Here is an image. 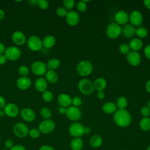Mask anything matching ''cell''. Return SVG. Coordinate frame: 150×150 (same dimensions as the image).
Listing matches in <instances>:
<instances>
[{"label": "cell", "mask_w": 150, "mask_h": 150, "mask_svg": "<svg viewBox=\"0 0 150 150\" xmlns=\"http://www.w3.org/2000/svg\"><path fill=\"white\" fill-rule=\"evenodd\" d=\"M60 65V61L59 59L57 58H52L49 59L47 63L46 66L47 69H48L49 70H55L57 69L59 67Z\"/></svg>", "instance_id": "83f0119b"}, {"label": "cell", "mask_w": 150, "mask_h": 150, "mask_svg": "<svg viewBox=\"0 0 150 150\" xmlns=\"http://www.w3.org/2000/svg\"><path fill=\"white\" fill-rule=\"evenodd\" d=\"M120 52L122 54H127L130 52V49L128 44L122 43L119 46Z\"/></svg>", "instance_id": "74e56055"}, {"label": "cell", "mask_w": 150, "mask_h": 150, "mask_svg": "<svg viewBox=\"0 0 150 150\" xmlns=\"http://www.w3.org/2000/svg\"><path fill=\"white\" fill-rule=\"evenodd\" d=\"M10 150H26V148L22 145H15Z\"/></svg>", "instance_id": "c3c4849f"}, {"label": "cell", "mask_w": 150, "mask_h": 150, "mask_svg": "<svg viewBox=\"0 0 150 150\" xmlns=\"http://www.w3.org/2000/svg\"><path fill=\"white\" fill-rule=\"evenodd\" d=\"M129 47L131 51L138 52L141 50L143 46V42L141 39L138 38H132L129 42Z\"/></svg>", "instance_id": "cb8c5ba5"}, {"label": "cell", "mask_w": 150, "mask_h": 150, "mask_svg": "<svg viewBox=\"0 0 150 150\" xmlns=\"http://www.w3.org/2000/svg\"><path fill=\"white\" fill-rule=\"evenodd\" d=\"M47 69L46 64L42 61H35L32 63L31 65V70L32 73L37 76L41 77L45 75L47 71Z\"/></svg>", "instance_id": "52a82bcc"}, {"label": "cell", "mask_w": 150, "mask_h": 150, "mask_svg": "<svg viewBox=\"0 0 150 150\" xmlns=\"http://www.w3.org/2000/svg\"><path fill=\"white\" fill-rule=\"evenodd\" d=\"M26 43L28 48L33 52L39 51L43 47L42 40L36 35H32L29 36Z\"/></svg>", "instance_id": "5b68a950"}, {"label": "cell", "mask_w": 150, "mask_h": 150, "mask_svg": "<svg viewBox=\"0 0 150 150\" xmlns=\"http://www.w3.org/2000/svg\"><path fill=\"white\" fill-rule=\"evenodd\" d=\"M0 142H1V138H0Z\"/></svg>", "instance_id": "03108f58"}, {"label": "cell", "mask_w": 150, "mask_h": 150, "mask_svg": "<svg viewBox=\"0 0 150 150\" xmlns=\"http://www.w3.org/2000/svg\"><path fill=\"white\" fill-rule=\"evenodd\" d=\"M77 86L80 93L86 96L91 94L94 91L93 83L88 79L84 78L80 80Z\"/></svg>", "instance_id": "3957f363"}, {"label": "cell", "mask_w": 150, "mask_h": 150, "mask_svg": "<svg viewBox=\"0 0 150 150\" xmlns=\"http://www.w3.org/2000/svg\"><path fill=\"white\" fill-rule=\"evenodd\" d=\"M114 122L120 127L129 126L132 121V116L126 109H118L113 114Z\"/></svg>", "instance_id": "6da1fadb"}, {"label": "cell", "mask_w": 150, "mask_h": 150, "mask_svg": "<svg viewBox=\"0 0 150 150\" xmlns=\"http://www.w3.org/2000/svg\"><path fill=\"white\" fill-rule=\"evenodd\" d=\"M39 150H54V148L50 146V145H42L40 147V148L39 149Z\"/></svg>", "instance_id": "f907efd6"}, {"label": "cell", "mask_w": 150, "mask_h": 150, "mask_svg": "<svg viewBox=\"0 0 150 150\" xmlns=\"http://www.w3.org/2000/svg\"><path fill=\"white\" fill-rule=\"evenodd\" d=\"M144 4L145 6L149 10H150V0L144 1Z\"/></svg>", "instance_id": "9f6ffc18"}, {"label": "cell", "mask_w": 150, "mask_h": 150, "mask_svg": "<svg viewBox=\"0 0 150 150\" xmlns=\"http://www.w3.org/2000/svg\"><path fill=\"white\" fill-rule=\"evenodd\" d=\"M103 111L107 114H114L117 110V107L115 103L112 101H108L102 106Z\"/></svg>", "instance_id": "603a6c76"}, {"label": "cell", "mask_w": 150, "mask_h": 150, "mask_svg": "<svg viewBox=\"0 0 150 150\" xmlns=\"http://www.w3.org/2000/svg\"><path fill=\"white\" fill-rule=\"evenodd\" d=\"M16 84L19 90H26L31 86L32 81L28 77H21L16 80Z\"/></svg>", "instance_id": "d6986e66"}, {"label": "cell", "mask_w": 150, "mask_h": 150, "mask_svg": "<svg viewBox=\"0 0 150 150\" xmlns=\"http://www.w3.org/2000/svg\"><path fill=\"white\" fill-rule=\"evenodd\" d=\"M127 60L132 66H137L141 61V57L138 52L130 51L127 54Z\"/></svg>", "instance_id": "e0dca14e"}, {"label": "cell", "mask_w": 150, "mask_h": 150, "mask_svg": "<svg viewBox=\"0 0 150 150\" xmlns=\"http://www.w3.org/2000/svg\"><path fill=\"white\" fill-rule=\"evenodd\" d=\"M7 61V59L4 55V54H0V65H3L6 63Z\"/></svg>", "instance_id": "681fc988"}, {"label": "cell", "mask_w": 150, "mask_h": 150, "mask_svg": "<svg viewBox=\"0 0 150 150\" xmlns=\"http://www.w3.org/2000/svg\"><path fill=\"white\" fill-rule=\"evenodd\" d=\"M144 55L146 58L150 60V44L147 45L144 49Z\"/></svg>", "instance_id": "f6af8a7d"}, {"label": "cell", "mask_w": 150, "mask_h": 150, "mask_svg": "<svg viewBox=\"0 0 150 150\" xmlns=\"http://www.w3.org/2000/svg\"><path fill=\"white\" fill-rule=\"evenodd\" d=\"M144 21L142 14L138 11H133L129 15V21L130 24L134 26H140Z\"/></svg>", "instance_id": "7c38bea8"}, {"label": "cell", "mask_w": 150, "mask_h": 150, "mask_svg": "<svg viewBox=\"0 0 150 150\" xmlns=\"http://www.w3.org/2000/svg\"><path fill=\"white\" fill-rule=\"evenodd\" d=\"M81 104H82V100L80 97L75 96L73 98H72L71 104H73V106L79 107L81 105Z\"/></svg>", "instance_id": "7bdbcfd3"}, {"label": "cell", "mask_w": 150, "mask_h": 150, "mask_svg": "<svg viewBox=\"0 0 150 150\" xmlns=\"http://www.w3.org/2000/svg\"><path fill=\"white\" fill-rule=\"evenodd\" d=\"M148 30L144 26H138L135 30V35L138 37L139 39H143L146 37L148 35Z\"/></svg>", "instance_id": "d6a6232c"}, {"label": "cell", "mask_w": 150, "mask_h": 150, "mask_svg": "<svg viewBox=\"0 0 150 150\" xmlns=\"http://www.w3.org/2000/svg\"><path fill=\"white\" fill-rule=\"evenodd\" d=\"M116 106L118 109H125L128 105V100L125 97H119L116 101Z\"/></svg>", "instance_id": "1f68e13d"}, {"label": "cell", "mask_w": 150, "mask_h": 150, "mask_svg": "<svg viewBox=\"0 0 150 150\" xmlns=\"http://www.w3.org/2000/svg\"><path fill=\"white\" fill-rule=\"evenodd\" d=\"M145 90L148 93H150V79L148 80L145 84Z\"/></svg>", "instance_id": "11a10c76"}, {"label": "cell", "mask_w": 150, "mask_h": 150, "mask_svg": "<svg viewBox=\"0 0 150 150\" xmlns=\"http://www.w3.org/2000/svg\"><path fill=\"white\" fill-rule=\"evenodd\" d=\"M83 146V141L80 138H74L70 142V147L73 150H80Z\"/></svg>", "instance_id": "f1b7e54d"}, {"label": "cell", "mask_w": 150, "mask_h": 150, "mask_svg": "<svg viewBox=\"0 0 150 150\" xmlns=\"http://www.w3.org/2000/svg\"><path fill=\"white\" fill-rule=\"evenodd\" d=\"M45 79L50 84H55L59 80V76L54 70H47L45 74Z\"/></svg>", "instance_id": "484cf974"}, {"label": "cell", "mask_w": 150, "mask_h": 150, "mask_svg": "<svg viewBox=\"0 0 150 150\" xmlns=\"http://www.w3.org/2000/svg\"><path fill=\"white\" fill-rule=\"evenodd\" d=\"M19 113L21 118L26 122H32L36 118L35 111L30 108H23L21 110Z\"/></svg>", "instance_id": "9a60e30c"}, {"label": "cell", "mask_w": 150, "mask_h": 150, "mask_svg": "<svg viewBox=\"0 0 150 150\" xmlns=\"http://www.w3.org/2000/svg\"><path fill=\"white\" fill-rule=\"evenodd\" d=\"M34 86L37 91L43 93L47 90L48 83L45 78L40 77L36 79L34 83Z\"/></svg>", "instance_id": "44dd1931"}, {"label": "cell", "mask_w": 150, "mask_h": 150, "mask_svg": "<svg viewBox=\"0 0 150 150\" xmlns=\"http://www.w3.org/2000/svg\"><path fill=\"white\" fill-rule=\"evenodd\" d=\"M5 49H6V47L4 45V43H2V42H0V54H4Z\"/></svg>", "instance_id": "db71d44e"}, {"label": "cell", "mask_w": 150, "mask_h": 150, "mask_svg": "<svg viewBox=\"0 0 150 150\" xmlns=\"http://www.w3.org/2000/svg\"><path fill=\"white\" fill-rule=\"evenodd\" d=\"M94 90L97 91H103L107 86V81L103 77H98L93 82Z\"/></svg>", "instance_id": "d4e9b609"}, {"label": "cell", "mask_w": 150, "mask_h": 150, "mask_svg": "<svg viewBox=\"0 0 150 150\" xmlns=\"http://www.w3.org/2000/svg\"><path fill=\"white\" fill-rule=\"evenodd\" d=\"M11 39L12 42L16 45L22 46L25 43L26 38L25 35L20 30H16L12 34Z\"/></svg>", "instance_id": "ac0fdd59"}, {"label": "cell", "mask_w": 150, "mask_h": 150, "mask_svg": "<svg viewBox=\"0 0 150 150\" xmlns=\"http://www.w3.org/2000/svg\"><path fill=\"white\" fill-rule=\"evenodd\" d=\"M103 143L102 138L98 135H94L90 138V145L94 148L100 147Z\"/></svg>", "instance_id": "f546056e"}, {"label": "cell", "mask_w": 150, "mask_h": 150, "mask_svg": "<svg viewBox=\"0 0 150 150\" xmlns=\"http://www.w3.org/2000/svg\"><path fill=\"white\" fill-rule=\"evenodd\" d=\"M29 129L28 127L23 122L15 124L13 128V134L18 138H25L29 134Z\"/></svg>", "instance_id": "30bf717a"}, {"label": "cell", "mask_w": 150, "mask_h": 150, "mask_svg": "<svg viewBox=\"0 0 150 150\" xmlns=\"http://www.w3.org/2000/svg\"><path fill=\"white\" fill-rule=\"evenodd\" d=\"M146 150H150V145L146 147Z\"/></svg>", "instance_id": "be15d7a7"}, {"label": "cell", "mask_w": 150, "mask_h": 150, "mask_svg": "<svg viewBox=\"0 0 150 150\" xmlns=\"http://www.w3.org/2000/svg\"><path fill=\"white\" fill-rule=\"evenodd\" d=\"M91 129L89 127H84V134H88L91 132Z\"/></svg>", "instance_id": "6f0895ef"}, {"label": "cell", "mask_w": 150, "mask_h": 150, "mask_svg": "<svg viewBox=\"0 0 150 150\" xmlns=\"http://www.w3.org/2000/svg\"><path fill=\"white\" fill-rule=\"evenodd\" d=\"M54 98L53 94L52 93V91L46 90L44 92L42 93V98L43 100L47 102V103H50L51 102Z\"/></svg>", "instance_id": "e575fe53"}, {"label": "cell", "mask_w": 150, "mask_h": 150, "mask_svg": "<svg viewBox=\"0 0 150 150\" xmlns=\"http://www.w3.org/2000/svg\"><path fill=\"white\" fill-rule=\"evenodd\" d=\"M63 7L67 11H71L75 5V1L74 0H64L63 1Z\"/></svg>", "instance_id": "d590c367"}, {"label": "cell", "mask_w": 150, "mask_h": 150, "mask_svg": "<svg viewBox=\"0 0 150 150\" xmlns=\"http://www.w3.org/2000/svg\"><path fill=\"white\" fill-rule=\"evenodd\" d=\"M66 21L69 25L71 26H76L80 21V15L79 13L75 11H69L67 12L66 16Z\"/></svg>", "instance_id": "5bb4252c"}, {"label": "cell", "mask_w": 150, "mask_h": 150, "mask_svg": "<svg viewBox=\"0 0 150 150\" xmlns=\"http://www.w3.org/2000/svg\"><path fill=\"white\" fill-rule=\"evenodd\" d=\"M115 22L121 25H125L129 21V14L124 11L121 10L117 12L114 15Z\"/></svg>", "instance_id": "2e32d148"}, {"label": "cell", "mask_w": 150, "mask_h": 150, "mask_svg": "<svg viewBox=\"0 0 150 150\" xmlns=\"http://www.w3.org/2000/svg\"><path fill=\"white\" fill-rule=\"evenodd\" d=\"M55 128V123L51 119L44 120L41 121L39 125L38 129L43 134L51 133Z\"/></svg>", "instance_id": "9c48e42d"}, {"label": "cell", "mask_w": 150, "mask_h": 150, "mask_svg": "<svg viewBox=\"0 0 150 150\" xmlns=\"http://www.w3.org/2000/svg\"><path fill=\"white\" fill-rule=\"evenodd\" d=\"M66 115L70 120L77 121L80 119L81 117V112L79 107L70 105L67 108Z\"/></svg>", "instance_id": "8fae6325"}, {"label": "cell", "mask_w": 150, "mask_h": 150, "mask_svg": "<svg viewBox=\"0 0 150 150\" xmlns=\"http://www.w3.org/2000/svg\"><path fill=\"white\" fill-rule=\"evenodd\" d=\"M140 113L143 117H149L150 115V109L146 106H144L141 109Z\"/></svg>", "instance_id": "ee69618b"}, {"label": "cell", "mask_w": 150, "mask_h": 150, "mask_svg": "<svg viewBox=\"0 0 150 150\" xmlns=\"http://www.w3.org/2000/svg\"><path fill=\"white\" fill-rule=\"evenodd\" d=\"M59 112L60 114H66V111H67V108L66 107H60L59 108Z\"/></svg>", "instance_id": "f5cc1de1"}, {"label": "cell", "mask_w": 150, "mask_h": 150, "mask_svg": "<svg viewBox=\"0 0 150 150\" xmlns=\"http://www.w3.org/2000/svg\"><path fill=\"white\" fill-rule=\"evenodd\" d=\"M87 4L83 2L82 1H79L77 4V11L80 12H84L87 10Z\"/></svg>", "instance_id": "b9f144b4"}, {"label": "cell", "mask_w": 150, "mask_h": 150, "mask_svg": "<svg viewBox=\"0 0 150 150\" xmlns=\"http://www.w3.org/2000/svg\"><path fill=\"white\" fill-rule=\"evenodd\" d=\"M72 98L66 93H62L57 97V102L60 107L68 108L71 104Z\"/></svg>", "instance_id": "7402d4cb"}, {"label": "cell", "mask_w": 150, "mask_h": 150, "mask_svg": "<svg viewBox=\"0 0 150 150\" xmlns=\"http://www.w3.org/2000/svg\"><path fill=\"white\" fill-rule=\"evenodd\" d=\"M40 114L42 118L44 120H48L50 119L52 113L51 110L49 108L43 107L40 110Z\"/></svg>", "instance_id": "836d02e7"}, {"label": "cell", "mask_w": 150, "mask_h": 150, "mask_svg": "<svg viewBox=\"0 0 150 150\" xmlns=\"http://www.w3.org/2000/svg\"><path fill=\"white\" fill-rule=\"evenodd\" d=\"M5 146L6 147V149H7L8 150H10L14 146L13 142L11 139H7L5 141Z\"/></svg>", "instance_id": "bcb514c9"}, {"label": "cell", "mask_w": 150, "mask_h": 150, "mask_svg": "<svg viewBox=\"0 0 150 150\" xmlns=\"http://www.w3.org/2000/svg\"><path fill=\"white\" fill-rule=\"evenodd\" d=\"M38 0H31L29 1V2L30 3V4L32 5H33V6H38Z\"/></svg>", "instance_id": "91938a15"}, {"label": "cell", "mask_w": 150, "mask_h": 150, "mask_svg": "<svg viewBox=\"0 0 150 150\" xmlns=\"http://www.w3.org/2000/svg\"><path fill=\"white\" fill-rule=\"evenodd\" d=\"M4 16H5L4 11L2 9H0V21L4 19Z\"/></svg>", "instance_id": "680465c9"}, {"label": "cell", "mask_w": 150, "mask_h": 150, "mask_svg": "<svg viewBox=\"0 0 150 150\" xmlns=\"http://www.w3.org/2000/svg\"><path fill=\"white\" fill-rule=\"evenodd\" d=\"M5 115V114L4 110L3 109L0 110V117H3Z\"/></svg>", "instance_id": "94428289"}, {"label": "cell", "mask_w": 150, "mask_h": 150, "mask_svg": "<svg viewBox=\"0 0 150 150\" xmlns=\"http://www.w3.org/2000/svg\"><path fill=\"white\" fill-rule=\"evenodd\" d=\"M18 73L20 74L21 77H28L29 73V70L28 67L26 66L22 65L21 66L18 70Z\"/></svg>", "instance_id": "8d00e7d4"}, {"label": "cell", "mask_w": 150, "mask_h": 150, "mask_svg": "<svg viewBox=\"0 0 150 150\" xmlns=\"http://www.w3.org/2000/svg\"><path fill=\"white\" fill-rule=\"evenodd\" d=\"M139 127L143 131H147L150 130V118L143 117L139 122Z\"/></svg>", "instance_id": "4dcf8cb0"}, {"label": "cell", "mask_w": 150, "mask_h": 150, "mask_svg": "<svg viewBox=\"0 0 150 150\" xmlns=\"http://www.w3.org/2000/svg\"><path fill=\"white\" fill-rule=\"evenodd\" d=\"M29 135L30 138L33 139H37L40 137V132L38 129V128H32L29 129Z\"/></svg>", "instance_id": "f35d334b"}, {"label": "cell", "mask_w": 150, "mask_h": 150, "mask_svg": "<svg viewBox=\"0 0 150 150\" xmlns=\"http://www.w3.org/2000/svg\"><path fill=\"white\" fill-rule=\"evenodd\" d=\"M106 35L111 39L118 38L121 34V26L116 22L109 23L106 28Z\"/></svg>", "instance_id": "277c9868"}, {"label": "cell", "mask_w": 150, "mask_h": 150, "mask_svg": "<svg viewBox=\"0 0 150 150\" xmlns=\"http://www.w3.org/2000/svg\"><path fill=\"white\" fill-rule=\"evenodd\" d=\"M2 150H8V149H2Z\"/></svg>", "instance_id": "e7e4bbea"}, {"label": "cell", "mask_w": 150, "mask_h": 150, "mask_svg": "<svg viewBox=\"0 0 150 150\" xmlns=\"http://www.w3.org/2000/svg\"><path fill=\"white\" fill-rule=\"evenodd\" d=\"M135 30L136 28L135 26L130 23H127L121 28V34H122L125 38L130 39L133 38L135 35Z\"/></svg>", "instance_id": "ffe728a7"}, {"label": "cell", "mask_w": 150, "mask_h": 150, "mask_svg": "<svg viewBox=\"0 0 150 150\" xmlns=\"http://www.w3.org/2000/svg\"><path fill=\"white\" fill-rule=\"evenodd\" d=\"M146 106L150 109V100H148L146 103Z\"/></svg>", "instance_id": "6125c7cd"}, {"label": "cell", "mask_w": 150, "mask_h": 150, "mask_svg": "<svg viewBox=\"0 0 150 150\" xmlns=\"http://www.w3.org/2000/svg\"><path fill=\"white\" fill-rule=\"evenodd\" d=\"M97 97L99 100H103L105 97V93L103 91H98L97 94Z\"/></svg>", "instance_id": "816d5d0a"}, {"label": "cell", "mask_w": 150, "mask_h": 150, "mask_svg": "<svg viewBox=\"0 0 150 150\" xmlns=\"http://www.w3.org/2000/svg\"><path fill=\"white\" fill-rule=\"evenodd\" d=\"M3 110L5 115L11 118H15L17 117L20 112L18 105L12 103L6 104Z\"/></svg>", "instance_id": "4fadbf2b"}, {"label": "cell", "mask_w": 150, "mask_h": 150, "mask_svg": "<svg viewBox=\"0 0 150 150\" xmlns=\"http://www.w3.org/2000/svg\"><path fill=\"white\" fill-rule=\"evenodd\" d=\"M56 44V39L53 35H47L42 40L43 47L45 49L52 48Z\"/></svg>", "instance_id": "4316f807"}, {"label": "cell", "mask_w": 150, "mask_h": 150, "mask_svg": "<svg viewBox=\"0 0 150 150\" xmlns=\"http://www.w3.org/2000/svg\"><path fill=\"white\" fill-rule=\"evenodd\" d=\"M6 104V101L5 98L3 96H0V110L4 109Z\"/></svg>", "instance_id": "7dc6e473"}, {"label": "cell", "mask_w": 150, "mask_h": 150, "mask_svg": "<svg viewBox=\"0 0 150 150\" xmlns=\"http://www.w3.org/2000/svg\"><path fill=\"white\" fill-rule=\"evenodd\" d=\"M67 12L68 11L63 6H60L57 8L56 13V15L60 17H66Z\"/></svg>", "instance_id": "60d3db41"}, {"label": "cell", "mask_w": 150, "mask_h": 150, "mask_svg": "<svg viewBox=\"0 0 150 150\" xmlns=\"http://www.w3.org/2000/svg\"><path fill=\"white\" fill-rule=\"evenodd\" d=\"M93 70V64L90 62L86 60L80 61L76 66L77 73L82 77L89 76Z\"/></svg>", "instance_id": "7a4b0ae2"}, {"label": "cell", "mask_w": 150, "mask_h": 150, "mask_svg": "<svg viewBox=\"0 0 150 150\" xmlns=\"http://www.w3.org/2000/svg\"><path fill=\"white\" fill-rule=\"evenodd\" d=\"M69 132L72 137L80 138L84 134V127L80 122H73L69 126Z\"/></svg>", "instance_id": "ba28073f"}, {"label": "cell", "mask_w": 150, "mask_h": 150, "mask_svg": "<svg viewBox=\"0 0 150 150\" xmlns=\"http://www.w3.org/2000/svg\"><path fill=\"white\" fill-rule=\"evenodd\" d=\"M38 6L42 10H46L49 8V2L46 0H38Z\"/></svg>", "instance_id": "ab89813d"}, {"label": "cell", "mask_w": 150, "mask_h": 150, "mask_svg": "<svg viewBox=\"0 0 150 150\" xmlns=\"http://www.w3.org/2000/svg\"><path fill=\"white\" fill-rule=\"evenodd\" d=\"M4 55L7 60L10 61H16L21 56V50L15 46H11L6 48Z\"/></svg>", "instance_id": "8992f818"}]
</instances>
